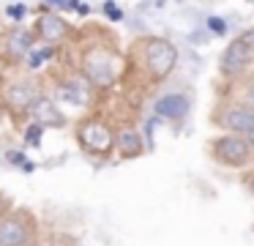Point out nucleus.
<instances>
[{
  "mask_svg": "<svg viewBox=\"0 0 254 246\" xmlns=\"http://www.w3.org/2000/svg\"><path fill=\"white\" fill-rule=\"evenodd\" d=\"M79 74L96 93H107L121 80V52L107 41H93L79 49Z\"/></svg>",
  "mask_w": 254,
  "mask_h": 246,
  "instance_id": "obj_1",
  "label": "nucleus"
},
{
  "mask_svg": "<svg viewBox=\"0 0 254 246\" xmlns=\"http://www.w3.org/2000/svg\"><path fill=\"white\" fill-rule=\"evenodd\" d=\"M74 137H77L79 151L93 162H107L115 153V129L110 120L99 118V115H85L74 126Z\"/></svg>",
  "mask_w": 254,
  "mask_h": 246,
  "instance_id": "obj_2",
  "label": "nucleus"
},
{
  "mask_svg": "<svg viewBox=\"0 0 254 246\" xmlns=\"http://www.w3.org/2000/svg\"><path fill=\"white\" fill-rule=\"evenodd\" d=\"M39 219L30 208H8L0 216V246H30L39 244Z\"/></svg>",
  "mask_w": 254,
  "mask_h": 246,
  "instance_id": "obj_3",
  "label": "nucleus"
},
{
  "mask_svg": "<svg viewBox=\"0 0 254 246\" xmlns=\"http://www.w3.org/2000/svg\"><path fill=\"white\" fill-rule=\"evenodd\" d=\"M139 49V58H142L145 71L150 74L153 82H164L167 77L172 74V69L178 66V49L172 41L161 36H148L137 44Z\"/></svg>",
  "mask_w": 254,
  "mask_h": 246,
  "instance_id": "obj_4",
  "label": "nucleus"
},
{
  "mask_svg": "<svg viewBox=\"0 0 254 246\" xmlns=\"http://www.w3.org/2000/svg\"><path fill=\"white\" fill-rule=\"evenodd\" d=\"M41 93L47 90L36 77H19V80H11L0 90V104H3L6 115H11L14 120H25Z\"/></svg>",
  "mask_w": 254,
  "mask_h": 246,
  "instance_id": "obj_5",
  "label": "nucleus"
},
{
  "mask_svg": "<svg viewBox=\"0 0 254 246\" xmlns=\"http://www.w3.org/2000/svg\"><path fill=\"white\" fill-rule=\"evenodd\" d=\"M30 30H33V36L39 44L55 47V49L66 41H74V36H77V27H74L63 14H58V11H41L33 19V27H30Z\"/></svg>",
  "mask_w": 254,
  "mask_h": 246,
  "instance_id": "obj_6",
  "label": "nucleus"
},
{
  "mask_svg": "<svg viewBox=\"0 0 254 246\" xmlns=\"http://www.w3.org/2000/svg\"><path fill=\"white\" fill-rule=\"evenodd\" d=\"M210 145H213L210 148L213 159L227 164V167H243L252 159V148H249L246 137H241V134H224L219 140H213Z\"/></svg>",
  "mask_w": 254,
  "mask_h": 246,
  "instance_id": "obj_7",
  "label": "nucleus"
},
{
  "mask_svg": "<svg viewBox=\"0 0 254 246\" xmlns=\"http://www.w3.org/2000/svg\"><path fill=\"white\" fill-rule=\"evenodd\" d=\"M30 120H33L39 129H66L68 126V118L66 112L61 109V104L52 98V93H41L39 98H36V104L30 107Z\"/></svg>",
  "mask_w": 254,
  "mask_h": 246,
  "instance_id": "obj_8",
  "label": "nucleus"
},
{
  "mask_svg": "<svg viewBox=\"0 0 254 246\" xmlns=\"http://www.w3.org/2000/svg\"><path fill=\"white\" fill-rule=\"evenodd\" d=\"M252 63H254V27L246 30L241 38H235L221 55V69L230 71V74H238Z\"/></svg>",
  "mask_w": 254,
  "mask_h": 246,
  "instance_id": "obj_9",
  "label": "nucleus"
},
{
  "mask_svg": "<svg viewBox=\"0 0 254 246\" xmlns=\"http://www.w3.org/2000/svg\"><path fill=\"white\" fill-rule=\"evenodd\" d=\"M93 96H96V90L82 80V74H79V71L74 77L61 80L58 93H52V98H55V101H68L71 107H90V104H93Z\"/></svg>",
  "mask_w": 254,
  "mask_h": 246,
  "instance_id": "obj_10",
  "label": "nucleus"
},
{
  "mask_svg": "<svg viewBox=\"0 0 254 246\" xmlns=\"http://www.w3.org/2000/svg\"><path fill=\"white\" fill-rule=\"evenodd\" d=\"M219 126H224L230 134H249L254 129V109L249 107H230L219 115Z\"/></svg>",
  "mask_w": 254,
  "mask_h": 246,
  "instance_id": "obj_11",
  "label": "nucleus"
},
{
  "mask_svg": "<svg viewBox=\"0 0 254 246\" xmlns=\"http://www.w3.org/2000/svg\"><path fill=\"white\" fill-rule=\"evenodd\" d=\"M115 151H118V156L126 159V162L139 159V156L145 153L142 134H139L137 129H131V126H126V129H118V131H115Z\"/></svg>",
  "mask_w": 254,
  "mask_h": 246,
  "instance_id": "obj_12",
  "label": "nucleus"
},
{
  "mask_svg": "<svg viewBox=\"0 0 254 246\" xmlns=\"http://www.w3.org/2000/svg\"><path fill=\"white\" fill-rule=\"evenodd\" d=\"M36 36L33 30H25V27H17V30H11L6 36V58L11 60H25L30 58V52H33L36 47Z\"/></svg>",
  "mask_w": 254,
  "mask_h": 246,
  "instance_id": "obj_13",
  "label": "nucleus"
},
{
  "mask_svg": "<svg viewBox=\"0 0 254 246\" xmlns=\"http://www.w3.org/2000/svg\"><path fill=\"white\" fill-rule=\"evenodd\" d=\"M189 107H191V104H189V98L183 96V93H164V96L156 98V104H153L156 115H159V118H167V120L186 118Z\"/></svg>",
  "mask_w": 254,
  "mask_h": 246,
  "instance_id": "obj_14",
  "label": "nucleus"
},
{
  "mask_svg": "<svg viewBox=\"0 0 254 246\" xmlns=\"http://www.w3.org/2000/svg\"><path fill=\"white\" fill-rule=\"evenodd\" d=\"M208 25H210V30H216V33H224V30H227L224 19H216V16H210V19H208Z\"/></svg>",
  "mask_w": 254,
  "mask_h": 246,
  "instance_id": "obj_15",
  "label": "nucleus"
},
{
  "mask_svg": "<svg viewBox=\"0 0 254 246\" xmlns=\"http://www.w3.org/2000/svg\"><path fill=\"white\" fill-rule=\"evenodd\" d=\"M8 208H11V200H8L6 194H0V216H3V213H6Z\"/></svg>",
  "mask_w": 254,
  "mask_h": 246,
  "instance_id": "obj_16",
  "label": "nucleus"
},
{
  "mask_svg": "<svg viewBox=\"0 0 254 246\" xmlns=\"http://www.w3.org/2000/svg\"><path fill=\"white\" fill-rule=\"evenodd\" d=\"M104 11H110V16H112V19H121V8H115L112 3H107V5H104Z\"/></svg>",
  "mask_w": 254,
  "mask_h": 246,
  "instance_id": "obj_17",
  "label": "nucleus"
},
{
  "mask_svg": "<svg viewBox=\"0 0 254 246\" xmlns=\"http://www.w3.org/2000/svg\"><path fill=\"white\" fill-rule=\"evenodd\" d=\"M246 142H249V148H254V129L246 134Z\"/></svg>",
  "mask_w": 254,
  "mask_h": 246,
  "instance_id": "obj_18",
  "label": "nucleus"
},
{
  "mask_svg": "<svg viewBox=\"0 0 254 246\" xmlns=\"http://www.w3.org/2000/svg\"><path fill=\"white\" fill-rule=\"evenodd\" d=\"M6 123V109H3V104H0V126Z\"/></svg>",
  "mask_w": 254,
  "mask_h": 246,
  "instance_id": "obj_19",
  "label": "nucleus"
},
{
  "mask_svg": "<svg viewBox=\"0 0 254 246\" xmlns=\"http://www.w3.org/2000/svg\"><path fill=\"white\" fill-rule=\"evenodd\" d=\"M30 246H39V244H30Z\"/></svg>",
  "mask_w": 254,
  "mask_h": 246,
  "instance_id": "obj_20",
  "label": "nucleus"
}]
</instances>
